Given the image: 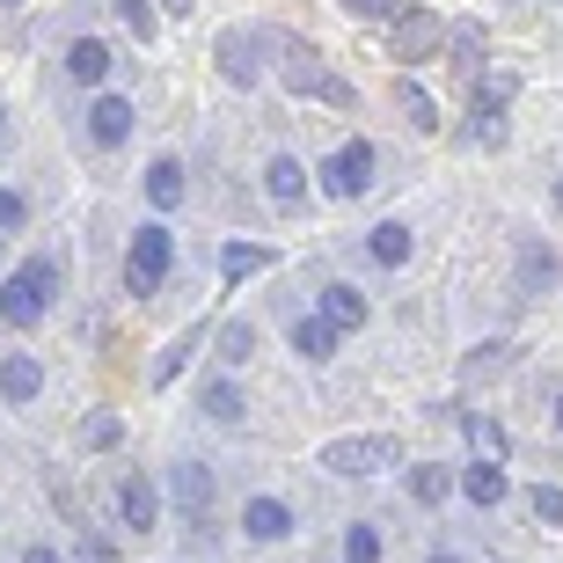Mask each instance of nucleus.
<instances>
[{
    "instance_id": "obj_28",
    "label": "nucleus",
    "mask_w": 563,
    "mask_h": 563,
    "mask_svg": "<svg viewBox=\"0 0 563 563\" xmlns=\"http://www.w3.org/2000/svg\"><path fill=\"white\" fill-rule=\"evenodd\" d=\"M118 439H125V424L110 418V410H96V418L81 424V446H118Z\"/></svg>"
},
{
    "instance_id": "obj_9",
    "label": "nucleus",
    "mask_w": 563,
    "mask_h": 563,
    "mask_svg": "<svg viewBox=\"0 0 563 563\" xmlns=\"http://www.w3.org/2000/svg\"><path fill=\"white\" fill-rule=\"evenodd\" d=\"M242 534H250V542H286L292 512L278 498H250V505H242Z\"/></svg>"
},
{
    "instance_id": "obj_27",
    "label": "nucleus",
    "mask_w": 563,
    "mask_h": 563,
    "mask_svg": "<svg viewBox=\"0 0 563 563\" xmlns=\"http://www.w3.org/2000/svg\"><path fill=\"white\" fill-rule=\"evenodd\" d=\"M220 59H228V81H256V59L242 37H220Z\"/></svg>"
},
{
    "instance_id": "obj_31",
    "label": "nucleus",
    "mask_w": 563,
    "mask_h": 563,
    "mask_svg": "<svg viewBox=\"0 0 563 563\" xmlns=\"http://www.w3.org/2000/svg\"><path fill=\"white\" fill-rule=\"evenodd\" d=\"M344 8H352L358 22H396L402 15V0H344Z\"/></svg>"
},
{
    "instance_id": "obj_14",
    "label": "nucleus",
    "mask_w": 563,
    "mask_h": 563,
    "mask_svg": "<svg viewBox=\"0 0 563 563\" xmlns=\"http://www.w3.org/2000/svg\"><path fill=\"white\" fill-rule=\"evenodd\" d=\"M264 190H272V206H300V198H308V168L292 162V154H278V162L264 168Z\"/></svg>"
},
{
    "instance_id": "obj_15",
    "label": "nucleus",
    "mask_w": 563,
    "mask_h": 563,
    "mask_svg": "<svg viewBox=\"0 0 563 563\" xmlns=\"http://www.w3.org/2000/svg\"><path fill=\"white\" fill-rule=\"evenodd\" d=\"M461 490H468V505H505V490H512V483H505L498 461L483 454L476 468H461Z\"/></svg>"
},
{
    "instance_id": "obj_12",
    "label": "nucleus",
    "mask_w": 563,
    "mask_h": 563,
    "mask_svg": "<svg viewBox=\"0 0 563 563\" xmlns=\"http://www.w3.org/2000/svg\"><path fill=\"white\" fill-rule=\"evenodd\" d=\"M88 132H96L103 146L132 140V103H125V96H96V110H88Z\"/></svg>"
},
{
    "instance_id": "obj_23",
    "label": "nucleus",
    "mask_w": 563,
    "mask_h": 563,
    "mask_svg": "<svg viewBox=\"0 0 563 563\" xmlns=\"http://www.w3.org/2000/svg\"><path fill=\"white\" fill-rule=\"evenodd\" d=\"M110 8H118V22H125V30H132V37H154V0H110Z\"/></svg>"
},
{
    "instance_id": "obj_19",
    "label": "nucleus",
    "mask_w": 563,
    "mask_h": 563,
    "mask_svg": "<svg viewBox=\"0 0 563 563\" xmlns=\"http://www.w3.org/2000/svg\"><path fill=\"white\" fill-rule=\"evenodd\" d=\"M292 352H300V358H330L336 352V330L322 322V314H300V322H292Z\"/></svg>"
},
{
    "instance_id": "obj_3",
    "label": "nucleus",
    "mask_w": 563,
    "mask_h": 563,
    "mask_svg": "<svg viewBox=\"0 0 563 563\" xmlns=\"http://www.w3.org/2000/svg\"><path fill=\"white\" fill-rule=\"evenodd\" d=\"M396 454H402V446L388 432H374V439H330V446H322V468H330V476H374V468H388Z\"/></svg>"
},
{
    "instance_id": "obj_29",
    "label": "nucleus",
    "mask_w": 563,
    "mask_h": 563,
    "mask_svg": "<svg viewBox=\"0 0 563 563\" xmlns=\"http://www.w3.org/2000/svg\"><path fill=\"white\" fill-rule=\"evenodd\" d=\"M410 498L439 505V498H446V468H418V476H410Z\"/></svg>"
},
{
    "instance_id": "obj_13",
    "label": "nucleus",
    "mask_w": 563,
    "mask_h": 563,
    "mask_svg": "<svg viewBox=\"0 0 563 563\" xmlns=\"http://www.w3.org/2000/svg\"><path fill=\"white\" fill-rule=\"evenodd\" d=\"M366 250H374V264H388V272H402L418 242H410V228H402V220H380V228L366 234Z\"/></svg>"
},
{
    "instance_id": "obj_6",
    "label": "nucleus",
    "mask_w": 563,
    "mask_h": 563,
    "mask_svg": "<svg viewBox=\"0 0 563 563\" xmlns=\"http://www.w3.org/2000/svg\"><path fill=\"white\" fill-rule=\"evenodd\" d=\"M118 512H125L132 534H146V527L162 520V490H154L146 476H125V483H118Z\"/></svg>"
},
{
    "instance_id": "obj_20",
    "label": "nucleus",
    "mask_w": 563,
    "mask_h": 563,
    "mask_svg": "<svg viewBox=\"0 0 563 563\" xmlns=\"http://www.w3.org/2000/svg\"><path fill=\"white\" fill-rule=\"evenodd\" d=\"M264 264H272V250H256V242H228V250H220V278H250V272H264Z\"/></svg>"
},
{
    "instance_id": "obj_30",
    "label": "nucleus",
    "mask_w": 563,
    "mask_h": 563,
    "mask_svg": "<svg viewBox=\"0 0 563 563\" xmlns=\"http://www.w3.org/2000/svg\"><path fill=\"white\" fill-rule=\"evenodd\" d=\"M468 439H476V454H490V461L505 454V432H498L490 418H468Z\"/></svg>"
},
{
    "instance_id": "obj_41",
    "label": "nucleus",
    "mask_w": 563,
    "mask_h": 563,
    "mask_svg": "<svg viewBox=\"0 0 563 563\" xmlns=\"http://www.w3.org/2000/svg\"><path fill=\"white\" fill-rule=\"evenodd\" d=\"M0 8H22V0H0Z\"/></svg>"
},
{
    "instance_id": "obj_39",
    "label": "nucleus",
    "mask_w": 563,
    "mask_h": 563,
    "mask_svg": "<svg viewBox=\"0 0 563 563\" xmlns=\"http://www.w3.org/2000/svg\"><path fill=\"white\" fill-rule=\"evenodd\" d=\"M556 432H563V396H556Z\"/></svg>"
},
{
    "instance_id": "obj_4",
    "label": "nucleus",
    "mask_w": 563,
    "mask_h": 563,
    "mask_svg": "<svg viewBox=\"0 0 563 563\" xmlns=\"http://www.w3.org/2000/svg\"><path fill=\"white\" fill-rule=\"evenodd\" d=\"M366 184H374V146H366V140H344L330 162H322V190H330V198H358Z\"/></svg>"
},
{
    "instance_id": "obj_36",
    "label": "nucleus",
    "mask_w": 563,
    "mask_h": 563,
    "mask_svg": "<svg viewBox=\"0 0 563 563\" xmlns=\"http://www.w3.org/2000/svg\"><path fill=\"white\" fill-rule=\"evenodd\" d=\"M22 563H59V556H52V549H30V556H22Z\"/></svg>"
},
{
    "instance_id": "obj_18",
    "label": "nucleus",
    "mask_w": 563,
    "mask_h": 563,
    "mask_svg": "<svg viewBox=\"0 0 563 563\" xmlns=\"http://www.w3.org/2000/svg\"><path fill=\"white\" fill-rule=\"evenodd\" d=\"M176 505H184L190 520L212 505V468H206V461H184V468H176Z\"/></svg>"
},
{
    "instance_id": "obj_21",
    "label": "nucleus",
    "mask_w": 563,
    "mask_h": 563,
    "mask_svg": "<svg viewBox=\"0 0 563 563\" xmlns=\"http://www.w3.org/2000/svg\"><path fill=\"white\" fill-rule=\"evenodd\" d=\"M396 103H402V118H410V125H418V132H432V125H439V103H432V96H424L418 81H396Z\"/></svg>"
},
{
    "instance_id": "obj_10",
    "label": "nucleus",
    "mask_w": 563,
    "mask_h": 563,
    "mask_svg": "<svg viewBox=\"0 0 563 563\" xmlns=\"http://www.w3.org/2000/svg\"><path fill=\"white\" fill-rule=\"evenodd\" d=\"M292 96H314V103H336V110H352V81H336L330 66H292Z\"/></svg>"
},
{
    "instance_id": "obj_24",
    "label": "nucleus",
    "mask_w": 563,
    "mask_h": 563,
    "mask_svg": "<svg viewBox=\"0 0 563 563\" xmlns=\"http://www.w3.org/2000/svg\"><path fill=\"white\" fill-rule=\"evenodd\" d=\"M250 352H256V330H250V322H228V330H220V358H228V366H242Z\"/></svg>"
},
{
    "instance_id": "obj_8",
    "label": "nucleus",
    "mask_w": 563,
    "mask_h": 563,
    "mask_svg": "<svg viewBox=\"0 0 563 563\" xmlns=\"http://www.w3.org/2000/svg\"><path fill=\"white\" fill-rule=\"evenodd\" d=\"M322 322H330L336 336H352V330H366V292H352V286H322Z\"/></svg>"
},
{
    "instance_id": "obj_40",
    "label": "nucleus",
    "mask_w": 563,
    "mask_h": 563,
    "mask_svg": "<svg viewBox=\"0 0 563 563\" xmlns=\"http://www.w3.org/2000/svg\"><path fill=\"white\" fill-rule=\"evenodd\" d=\"M432 563H461V556H432Z\"/></svg>"
},
{
    "instance_id": "obj_1",
    "label": "nucleus",
    "mask_w": 563,
    "mask_h": 563,
    "mask_svg": "<svg viewBox=\"0 0 563 563\" xmlns=\"http://www.w3.org/2000/svg\"><path fill=\"white\" fill-rule=\"evenodd\" d=\"M52 292H59V264H52V256H30V264H22V272L0 286V322H15V330L44 322Z\"/></svg>"
},
{
    "instance_id": "obj_35",
    "label": "nucleus",
    "mask_w": 563,
    "mask_h": 563,
    "mask_svg": "<svg viewBox=\"0 0 563 563\" xmlns=\"http://www.w3.org/2000/svg\"><path fill=\"white\" fill-rule=\"evenodd\" d=\"M74 563H110V549L103 542H81V556H74Z\"/></svg>"
},
{
    "instance_id": "obj_38",
    "label": "nucleus",
    "mask_w": 563,
    "mask_h": 563,
    "mask_svg": "<svg viewBox=\"0 0 563 563\" xmlns=\"http://www.w3.org/2000/svg\"><path fill=\"white\" fill-rule=\"evenodd\" d=\"M556 212H563V176H556Z\"/></svg>"
},
{
    "instance_id": "obj_22",
    "label": "nucleus",
    "mask_w": 563,
    "mask_h": 563,
    "mask_svg": "<svg viewBox=\"0 0 563 563\" xmlns=\"http://www.w3.org/2000/svg\"><path fill=\"white\" fill-rule=\"evenodd\" d=\"M206 418H220V424L242 418V388H234V380H212L206 388Z\"/></svg>"
},
{
    "instance_id": "obj_37",
    "label": "nucleus",
    "mask_w": 563,
    "mask_h": 563,
    "mask_svg": "<svg viewBox=\"0 0 563 563\" xmlns=\"http://www.w3.org/2000/svg\"><path fill=\"white\" fill-rule=\"evenodd\" d=\"M162 8H168V15H190V0H162Z\"/></svg>"
},
{
    "instance_id": "obj_33",
    "label": "nucleus",
    "mask_w": 563,
    "mask_h": 563,
    "mask_svg": "<svg viewBox=\"0 0 563 563\" xmlns=\"http://www.w3.org/2000/svg\"><path fill=\"white\" fill-rule=\"evenodd\" d=\"M184 352H190V344H168L162 366H154V380H176V374H184Z\"/></svg>"
},
{
    "instance_id": "obj_42",
    "label": "nucleus",
    "mask_w": 563,
    "mask_h": 563,
    "mask_svg": "<svg viewBox=\"0 0 563 563\" xmlns=\"http://www.w3.org/2000/svg\"><path fill=\"white\" fill-rule=\"evenodd\" d=\"M0 256H8V242H0Z\"/></svg>"
},
{
    "instance_id": "obj_26",
    "label": "nucleus",
    "mask_w": 563,
    "mask_h": 563,
    "mask_svg": "<svg viewBox=\"0 0 563 563\" xmlns=\"http://www.w3.org/2000/svg\"><path fill=\"white\" fill-rule=\"evenodd\" d=\"M344 563H380V534L366 520L352 527V534H344Z\"/></svg>"
},
{
    "instance_id": "obj_32",
    "label": "nucleus",
    "mask_w": 563,
    "mask_h": 563,
    "mask_svg": "<svg viewBox=\"0 0 563 563\" xmlns=\"http://www.w3.org/2000/svg\"><path fill=\"white\" fill-rule=\"evenodd\" d=\"M549 272H556V256H549V250H527L520 256V286H534V278L549 286Z\"/></svg>"
},
{
    "instance_id": "obj_25",
    "label": "nucleus",
    "mask_w": 563,
    "mask_h": 563,
    "mask_svg": "<svg viewBox=\"0 0 563 563\" xmlns=\"http://www.w3.org/2000/svg\"><path fill=\"white\" fill-rule=\"evenodd\" d=\"M527 505H534V520H542V527H563V490H556V483H534Z\"/></svg>"
},
{
    "instance_id": "obj_16",
    "label": "nucleus",
    "mask_w": 563,
    "mask_h": 563,
    "mask_svg": "<svg viewBox=\"0 0 563 563\" xmlns=\"http://www.w3.org/2000/svg\"><path fill=\"white\" fill-rule=\"evenodd\" d=\"M184 162H168V154H162V162H154V168H146V198H154V206H162V212H176V206H184Z\"/></svg>"
},
{
    "instance_id": "obj_7",
    "label": "nucleus",
    "mask_w": 563,
    "mask_h": 563,
    "mask_svg": "<svg viewBox=\"0 0 563 563\" xmlns=\"http://www.w3.org/2000/svg\"><path fill=\"white\" fill-rule=\"evenodd\" d=\"M505 103H512V81H490V88H476V103H468V118H476V140H483V146H498V140H505Z\"/></svg>"
},
{
    "instance_id": "obj_11",
    "label": "nucleus",
    "mask_w": 563,
    "mask_h": 563,
    "mask_svg": "<svg viewBox=\"0 0 563 563\" xmlns=\"http://www.w3.org/2000/svg\"><path fill=\"white\" fill-rule=\"evenodd\" d=\"M37 388H44V366H37V358H30V352L0 358V396L15 402V410H22V402H37Z\"/></svg>"
},
{
    "instance_id": "obj_17",
    "label": "nucleus",
    "mask_w": 563,
    "mask_h": 563,
    "mask_svg": "<svg viewBox=\"0 0 563 563\" xmlns=\"http://www.w3.org/2000/svg\"><path fill=\"white\" fill-rule=\"evenodd\" d=\"M66 74H74L81 88H96V81L110 74V44H103V37H81L74 52H66Z\"/></svg>"
},
{
    "instance_id": "obj_5",
    "label": "nucleus",
    "mask_w": 563,
    "mask_h": 563,
    "mask_svg": "<svg viewBox=\"0 0 563 563\" xmlns=\"http://www.w3.org/2000/svg\"><path fill=\"white\" fill-rule=\"evenodd\" d=\"M439 37H446V30H439L424 8H402V15H396V59H432Z\"/></svg>"
},
{
    "instance_id": "obj_34",
    "label": "nucleus",
    "mask_w": 563,
    "mask_h": 563,
    "mask_svg": "<svg viewBox=\"0 0 563 563\" xmlns=\"http://www.w3.org/2000/svg\"><path fill=\"white\" fill-rule=\"evenodd\" d=\"M22 212H30V206H22L15 190H0V228H22Z\"/></svg>"
},
{
    "instance_id": "obj_2",
    "label": "nucleus",
    "mask_w": 563,
    "mask_h": 563,
    "mask_svg": "<svg viewBox=\"0 0 563 563\" xmlns=\"http://www.w3.org/2000/svg\"><path fill=\"white\" fill-rule=\"evenodd\" d=\"M168 264H176V234L162 228V220H146L140 234H132V250H125V286L140 292H162V278H168Z\"/></svg>"
}]
</instances>
